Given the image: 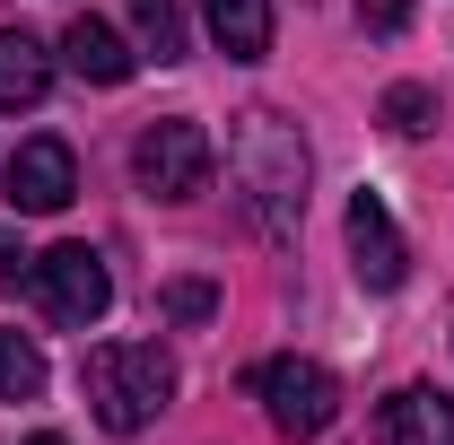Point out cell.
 I'll use <instances>...</instances> for the list:
<instances>
[{
	"label": "cell",
	"mask_w": 454,
	"mask_h": 445,
	"mask_svg": "<svg viewBox=\"0 0 454 445\" xmlns=\"http://www.w3.org/2000/svg\"><path fill=\"white\" fill-rule=\"evenodd\" d=\"M236 192H245V219L271 245L297 236V219H306V140L280 113H245L236 122Z\"/></svg>",
	"instance_id": "1"
},
{
	"label": "cell",
	"mask_w": 454,
	"mask_h": 445,
	"mask_svg": "<svg viewBox=\"0 0 454 445\" xmlns=\"http://www.w3.org/2000/svg\"><path fill=\"white\" fill-rule=\"evenodd\" d=\"M79 393H88V410L106 419L114 437H140L175 402V358L158 340H106V349L79 358Z\"/></svg>",
	"instance_id": "2"
},
{
	"label": "cell",
	"mask_w": 454,
	"mask_h": 445,
	"mask_svg": "<svg viewBox=\"0 0 454 445\" xmlns=\"http://www.w3.org/2000/svg\"><path fill=\"white\" fill-rule=\"evenodd\" d=\"M254 393H262V410H271V428L280 437H324L340 419V385H333V367H315V358H262L254 367Z\"/></svg>",
	"instance_id": "3"
},
{
	"label": "cell",
	"mask_w": 454,
	"mask_h": 445,
	"mask_svg": "<svg viewBox=\"0 0 454 445\" xmlns=\"http://www.w3.org/2000/svg\"><path fill=\"white\" fill-rule=\"evenodd\" d=\"M131 175H140V192H158V201H192V192L210 183V131H201L192 113L149 122V131L131 140Z\"/></svg>",
	"instance_id": "4"
},
{
	"label": "cell",
	"mask_w": 454,
	"mask_h": 445,
	"mask_svg": "<svg viewBox=\"0 0 454 445\" xmlns=\"http://www.w3.org/2000/svg\"><path fill=\"white\" fill-rule=\"evenodd\" d=\"M35 306L70 324V332H88V324H106L114 306V271L97 245H53V254H35Z\"/></svg>",
	"instance_id": "5"
},
{
	"label": "cell",
	"mask_w": 454,
	"mask_h": 445,
	"mask_svg": "<svg viewBox=\"0 0 454 445\" xmlns=\"http://www.w3.org/2000/svg\"><path fill=\"white\" fill-rule=\"evenodd\" d=\"M349 271L367 279L376 297H394L402 279H411V245H402L394 210H385L376 192H349Z\"/></svg>",
	"instance_id": "6"
},
{
	"label": "cell",
	"mask_w": 454,
	"mask_h": 445,
	"mask_svg": "<svg viewBox=\"0 0 454 445\" xmlns=\"http://www.w3.org/2000/svg\"><path fill=\"white\" fill-rule=\"evenodd\" d=\"M70 192H79V158H70V140H27V149L9 158V201H18L27 219L70 210Z\"/></svg>",
	"instance_id": "7"
},
{
	"label": "cell",
	"mask_w": 454,
	"mask_h": 445,
	"mask_svg": "<svg viewBox=\"0 0 454 445\" xmlns=\"http://www.w3.org/2000/svg\"><path fill=\"white\" fill-rule=\"evenodd\" d=\"M53 97V53L27 27H0V113H27Z\"/></svg>",
	"instance_id": "8"
},
{
	"label": "cell",
	"mask_w": 454,
	"mask_h": 445,
	"mask_svg": "<svg viewBox=\"0 0 454 445\" xmlns=\"http://www.w3.org/2000/svg\"><path fill=\"white\" fill-rule=\"evenodd\" d=\"M61 61H70L79 79H97V88H122V79L140 70V53L114 35L106 18H70V35H61Z\"/></svg>",
	"instance_id": "9"
},
{
	"label": "cell",
	"mask_w": 454,
	"mask_h": 445,
	"mask_svg": "<svg viewBox=\"0 0 454 445\" xmlns=\"http://www.w3.org/2000/svg\"><path fill=\"white\" fill-rule=\"evenodd\" d=\"M385 445H454V402L437 385H402L385 402Z\"/></svg>",
	"instance_id": "10"
},
{
	"label": "cell",
	"mask_w": 454,
	"mask_h": 445,
	"mask_svg": "<svg viewBox=\"0 0 454 445\" xmlns=\"http://www.w3.org/2000/svg\"><path fill=\"white\" fill-rule=\"evenodd\" d=\"M210 35H219L227 61H262L271 53V0H201Z\"/></svg>",
	"instance_id": "11"
},
{
	"label": "cell",
	"mask_w": 454,
	"mask_h": 445,
	"mask_svg": "<svg viewBox=\"0 0 454 445\" xmlns=\"http://www.w3.org/2000/svg\"><path fill=\"white\" fill-rule=\"evenodd\" d=\"M131 27H140V53L149 61H184V0H131Z\"/></svg>",
	"instance_id": "12"
},
{
	"label": "cell",
	"mask_w": 454,
	"mask_h": 445,
	"mask_svg": "<svg viewBox=\"0 0 454 445\" xmlns=\"http://www.w3.org/2000/svg\"><path fill=\"white\" fill-rule=\"evenodd\" d=\"M44 393V349L27 332H0V402H35Z\"/></svg>",
	"instance_id": "13"
},
{
	"label": "cell",
	"mask_w": 454,
	"mask_h": 445,
	"mask_svg": "<svg viewBox=\"0 0 454 445\" xmlns=\"http://www.w3.org/2000/svg\"><path fill=\"white\" fill-rule=\"evenodd\" d=\"M158 315L184 324V332H201V324L219 315V288H210V279H167V288H158Z\"/></svg>",
	"instance_id": "14"
},
{
	"label": "cell",
	"mask_w": 454,
	"mask_h": 445,
	"mask_svg": "<svg viewBox=\"0 0 454 445\" xmlns=\"http://www.w3.org/2000/svg\"><path fill=\"white\" fill-rule=\"evenodd\" d=\"M385 122H394L402 140L437 131V88H419V79H402V88H385Z\"/></svg>",
	"instance_id": "15"
},
{
	"label": "cell",
	"mask_w": 454,
	"mask_h": 445,
	"mask_svg": "<svg viewBox=\"0 0 454 445\" xmlns=\"http://www.w3.org/2000/svg\"><path fill=\"white\" fill-rule=\"evenodd\" d=\"M358 27L367 35H402L411 27V0H358Z\"/></svg>",
	"instance_id": "16"
},
{
	"label": "cell",
	"mask_w": 454,
	"mask_h": 445,
	"mask_svg": "<svg viewBox=\"0 0 454 445\" xmlns=\"http://www.w3.org/2000/svg\"><path fill=\"white\" fill-rule=\"evenodd\" d=\"M9 279H18V236L0 227V288H9Z\"/></svg>",
	"instance_id": "17"
},
{
	"label": "cell",
	"mask_w": 454,
	"mask_h": 445,
	"mask_svg": "<svg viewBox=\"0 0 454 445\" xmlns=\"http://www.w3.org/2000/svg\"><path fill=\"white\" fill-rule=\"evenodd\" d=\"M27 445H70V437H53V428H44V437H27Z\"/></svg>",
	"instance_id": "18"
}]
</instances>
